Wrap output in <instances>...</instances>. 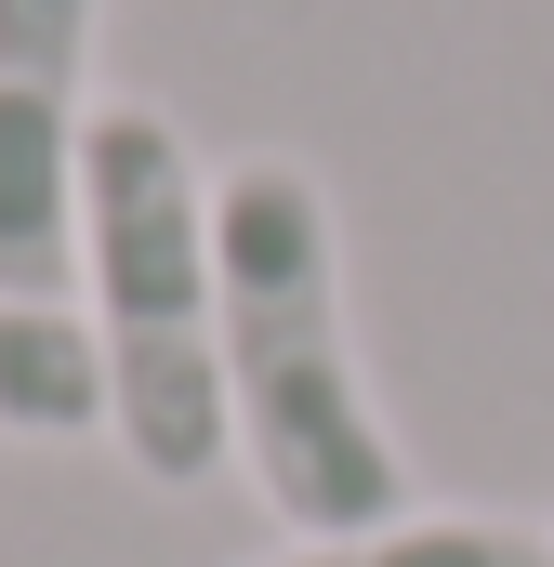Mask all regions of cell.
<instances>
[{"instance_id":"cell-1","label":"cell","mask_w":554,"mask_h":567,"mask_svg":"<svg viewBox=\"0 0 554 567\" xmlns=\"http://www.w3.org/2000/svg\"><path fill=\"white\" fill-rule=\"evenodd\" d=\"M212 290H225V435H238V475L265 488L277 528L357 542V528L422 515L410 449H397L370 357H357L330 185L290 145H252L212 172Z\"/></svg>"},{"instance_id":"cell-2","label":"cell","mask_w":554,"mask_h":567,"mask_svg":"<svg viewBox=\"0 0 554 567\" xmlns=\"http://www.w3.org/2000/svg\"><path fill=\"white\" fill-rule=\"evenodd\" d=\"M80 330L106 357V435L145 488L225 475V290H212V158L172 106H93L80 158Z\"/></svg>"},{"instance_id":"cell-3","label":"cell","mask_w":554,"mask_h":567,"mask_svg":"<svg viewBox=\"0 0 554 567\" xmlns=\"http://www.w3.org/2000/svg\"><path fill=\"white\" fill-rule=\"evenodd\" d=\"M93 40L106 0H0V303H80Z\"/></svg>"},{"instance_id":"cell-4","label":"cell","mask_w":554,"mask_h":567,"mask_svg":"<svg viewBox=\"0 0 554 567\" xmlns=\"http://www.w3.org/2000/svg\"><path fill=\"white\" fill-rule=\"evenodd\" d=\"M0 435H106V357L80 303H0Z\"/></svg>"},{"instance_id":"cell-5","label":"cell","mask_w":554,"mask_h":567,"mask_svg":"<svg viewBox=\"0 0 554 567\" xmlns=\"http://www.w3.org/2000/svg\"><path fill=\"white\" fill-rule=\"evenodd\" d=\"M265 567H554V528L529 515H475V502H422L397 528H357V542H290Z\"/></svg>"},{"instance_id":"cell-6","label":"cell","mask_w":554,"mask_h":567,"mask_svg":"<svg viewBox=\"0 0 554 567\" xmlns=\"http://www.w3.org/2000/svg\"><path fill=\"white\" fill-rule=\"evenodd\" d=\"M542 528H554V515H542Z\"/></svg>"}]
</instances>
